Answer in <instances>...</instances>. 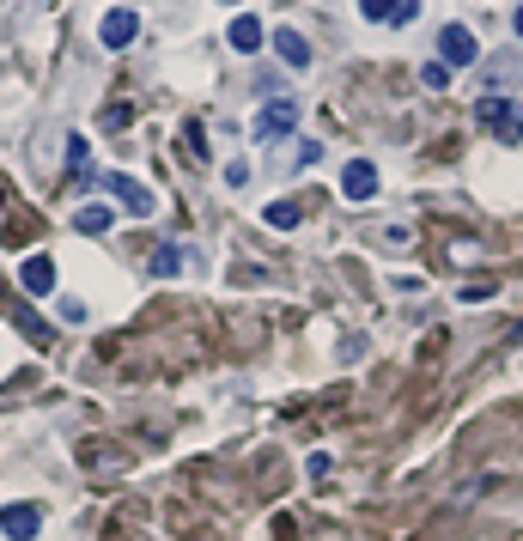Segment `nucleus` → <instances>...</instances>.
Segmentation results:
<instances>
[{
    "label": "nucleus",
    "mask_w": 523,
    "mask_h": 541,
    "mask_svg": "<svg viewBox=\"0 0 523 541\" xmlns=\"http://www.w3.org/2000/svg\"><path fill=\"white\" fill-rule=\"evenodd\" d=\"M481 128H493L499 140H523V104H511V98H481Z\"/></svg>",
    "instance_id": "nucleus-1"
},
{
    "label": "nucleus",
    "mask_w": 523,
    "mask_h": 541,
    "mask_svg": "<svg viewBox=\"0 0 523 541\" xmlns=\"http://www.w3.org/2000/svg\"><path fill=\"white\" fill-rule=\"evenodd\" d=\"M438 55H444V67H475L481 61V43H475L469 25H444L438 31Z\"/></svg>",
    "instance_id": "nucleus-2"
},
{
    "label": "nucleus",
    "mask_w": 523,
    "mask_h": 541,
    "mask_svg": "<svg viewBox=\"0 0 523 541\" xmlns=\"http://www.w3.org/2000/svg\"><path fill=\"white\" fill-rule=\"evenodd\" d=\"M292 128H298V104H292V98H268V104L256 110V134H262V140H286Z\"/></svg>",
    "instance_id": "nucleus-3"
},
{
    "label": "nucleus",
    "mask_w": 523,
    "mask_h": 541,
    "mask_svg": "<svg viewBox=\"0 0 523 541\" xmlns=\"http://www.w3.org/2000/svg\"><path fill=\"white\" fill-rule=\"evenodd\" d=\"M341 195H347V201H371V195H378V165L353 159V165L341 171Z\"/></svg>",
    "instance_id": "nucleus-4"
},
{
    "label": "nucleus",
    "mask_w": 523,
    "mask_h": 541,
    "mask_svg": "<svg viewBox=\"0 0 523 541\" xmlns=\"http://www.w3.org/2000/svg\"><path fill=\"white\" fill-rule=\"evenodd\" d=\"M98 37H104V49H128V43L140 37V19H134V7H116V13L98 25Z\"/></svg>",
    "instance_id": "nucleus-5"
},
{
    "label": "nucleus",
    "mask_w": 523,
    "mask_h": 541,
    "mask_svg": "<svg viewBox=\"0 0 523 541\" xmlns=\"http://www.w3.org/2000/svg\"><path fill=\"white\" fill-rule=\"evenodd\" d=\"M104 189H110L128 213H153V189H140V183H134V177H122V171H110V177H104Z\"/></svg>",
    "instance_id": "nucleus-6"
},
{
    "label": "nucleus",
    "mask_w": 523,
    "mask_h": 541,
    "mask_svg": "<svg viewBox=\"0 0 523 541\" xmlns=\"http://www.w3.org/2000/svg\"><path fill=\"white\" fill-rule=\"evenodd\" d=\"M0 529H7L13 541H31L43 529V505H7V511H0Z\"/></svg>",
    "instance_id": "nucleus-7"
},
{
    "label": "nucleus",
    "mask_w": 523,
    "mask_h": 541,
    "mask_svg": "<svg viewBox=\"0 0 523 541\" xmlns=\"http://www.w3.org/2000/svg\"><path fill=\"white\" fill-rule=\"evenodd\" d=\"M19 286H25L31 298H49V292H55V262H49V256H31V262L19 268Z\"/></svg>",
    "instance_id": "nucleus-8"
},
{
    "label": "nucleus",
    "mask_w": 523,
    "mask_h": 541,
    "mask_svg": "<svg viewBox=\"0 0 523 541\" xmlns=\"http://www.w3.org/2000/svg\"><path fill=\"white\" fill-rule=\"evenodd\" d=\"M274 49H280L286 67H311V43L298 37V31H274Z\"/></svg>",
    "instance_id": "nucleus-9"
},
{
    "label": "nucleus",
    "mask_w": 523,
    "mask_h": 541,
    "mask_svg": "<svg viewBox=\"0 0 523 541\" xmlns=\"http://www.w3.org/2000/svg\"><path fill=\"white\" fill-rule=\"evenodd\" d=\"M232 49H244V55H250V49H262V19H250V13H244V19H232Z\"/></svg>",
    "instance_id": "nucleus-10"
},
{
    "label": "nucleus",
    "mask_w": 523,
    "mask_h": 541,
    "mask_svg": "<svg viewBox=\"0 0 523 541\" xmlns=\"http://www.w3.org/2000/svg\"><path fill=\"white\" fill-rule=\"evenodd\" d=\"M73 225H80V231H110V207H80Z\"/></svg>",
    "instance_id": "nucleus-11"
},
{
    "label": "nucleus",
    "mask_w": 523,
    "mask_h": 541,
    "mask_svg": "<svg viewBox=\"0 0 523 541\" xmlns=\"http://www.w3.org/2000/svg\"><path fill=\"white\" fill-rule=\"evenodd\" d=\"M67 171L86 177V134H67Z\"/></svg>",
    "instance_id": "nucleus-12"
},
{
    "label": "nucleus",
    "mask_w": 523,
    "mask_h": 541,
    "mask_svg": "<svg viewBox=\"0 0 523 541\" xmlns=\"http://www.w3.org/2000/svg\"><path fill=\"white\" fill-rule=\"evenodd\" d=\"M359 13H365L371 25H384V19H396V0H359Z\"/></svg>",
    "instance_id": "nucleus-13"
},
{
    "label": "nucleus",
    "mask_w": 523,
    "mask_h": 541,
    "mask_svg": "<svg viewBox=\"0 0 523 541\" xmlns=\"http://www.w3.org/2000/svg\"><path fill=\"white\" fill-rule=\"evenodd\" d=\"M420 86H432V92H444V86H451V67H444V61H432V67H420Z\"/></svg>",
    "instance_id": "nucleus-14"
},
{
    "label": "nucleus",
    "mask_w": 523,
    "mask_h": 541,
    "mask_svg": "<svg viewBox=\"0 0 523 541\" xmlns=\"http://www.w3.org/2000/svg\"><path fill=\"white\" fill-rule=\"evenodd\" d=\"M177 268H183V250H159V256H153V274H159V280L177 274Z\"/></svg>",
    "instance_id": "nucleus-15"
},
{
    "label": "nucleus",
    "mask_w": 523,
    "mask_h": 541,
    "mask_svg": "<svg viewBox=\"0 0 523 541\" xmlns=\"http://www.w3.org/2000/svg\"><path fill=\"white\" fill-rule=\"evenodd\" d=\"M268 225H298V207H292V201H274V207H268Z\"/></svg>",
    "instance_id": "nucleus-16"
},
{
    "label": "nucleus",
    "mask_w": 523,
    "mask_h": 541,
    "mask_svg": "<svg viewBox=\"0 0 523 541\" xmlns=\"http://www.w3.org/2000/svg\"><path fill=\"white\" fill-rule=\"evenodd\" d=\"M463 298H475V304H481V298H493V280H469V286H463Z\"/></svg>",
    "instance_id": "nucleus-17"
},
{
    "label": "nucleus",
    "mask_w": 523,
    "mask_h": 541,
    "mask_svg": "<svg viewBox=\"0 0 523 541\" xmlns=\"http://www.w3.org/2000/svg\"><path fill=\"white\" fill-rule=\"evenodd\" d=\"M408 19H420V0H396V25H408Z\"/></svg>",
    "instance_id": "nucleus-18"
},
{
    "label": "nucleus",
    "mask_w": 523,
    "mask_h": 541,
    "mask_svg": "<svg viewBox=\"0 0 523 541\" xmlns=\"http://www.w3.org/2000/svg\"><path fill=\"white\" fill-rule=\"evenodd\" d=\"M511 341H523V323H517V329H511Z\"/></svg>",
    "instance_id": "nucleus-19"
},
{
    "label": "nucleus",
    "mask_w": 523,
    "mask_h": 541,
    "mask_svg": "<svg viewBox=\"0 0 523 541\" xmlns=\"http://www.w3.org/2000/svg\"><path fill=\"white\" fill-rule=\"evenodd\" d=\"M517 37H523V7H517Z\"/></svg>",
    "instance_id": "nucleus-20"
},
{
    "label": "nucleus",
    "mask_w": 523,
    "mask_h": 541,
    "mask_svg": "<svg viewBox=\"0 0 523 541\" xmlns=\"http://www.w3.org/2000/svg\"><path fill=\"white\" fill-rule=\"evenodd\" d=\"M232 7H238V0H232Z\"/></svg>",
    "instance_id": "nucleus-21"
}]
</instances>
